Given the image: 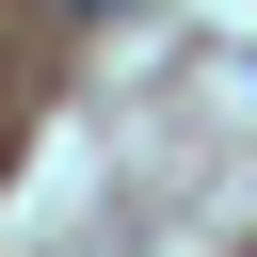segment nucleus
Here are the masks:
<instances>
[{
    "label": "nucleus",
    "instance_id": "f257e3e1",
    "mask_svg": "<svg viewBox=\"0 0 257 257\" xmlns=\"http://www.w3.org/2000/svg\"><path fill=\"white\" fill-rule=\"evenodd\" d=\"M64 16H112V0H64Z\"/></svg>",
    "mask_w": 257,
    "mask_h": 257
}]
</instances>
